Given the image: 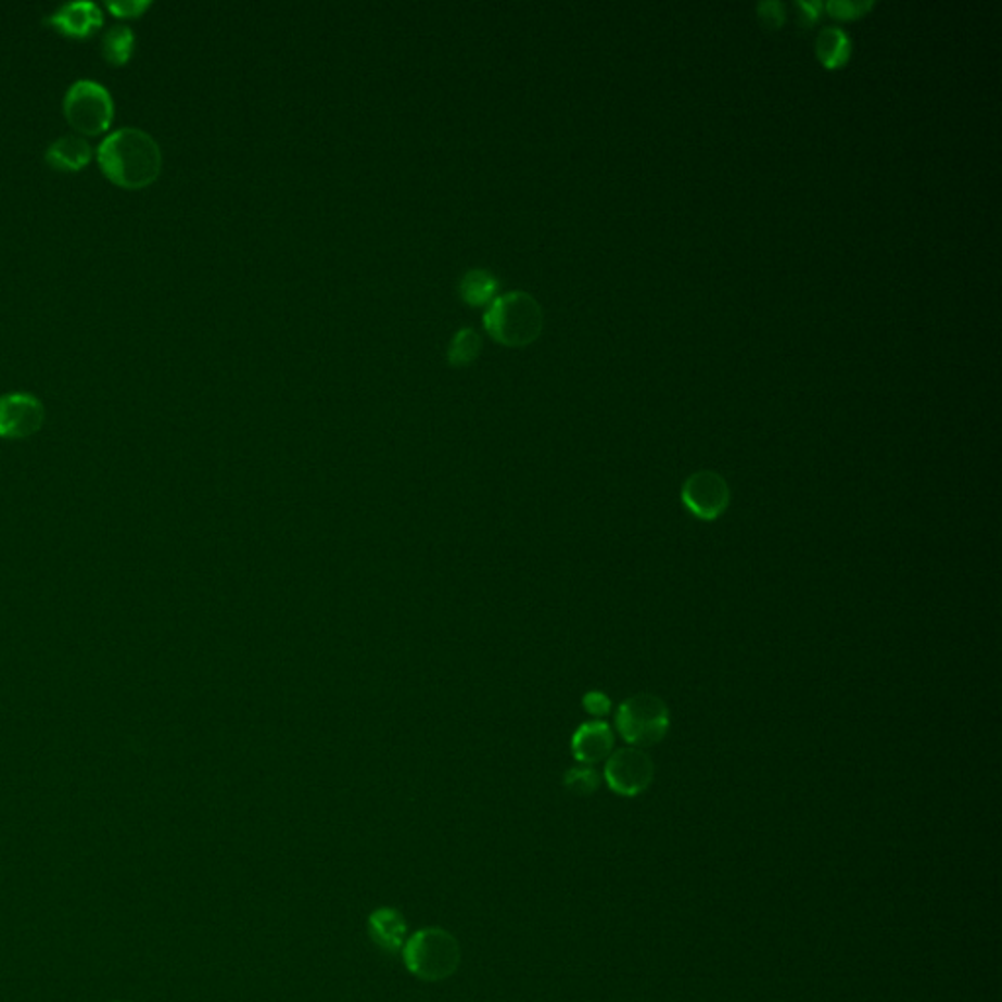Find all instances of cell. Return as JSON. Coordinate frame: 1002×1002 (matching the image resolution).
Here are the masks:
<instances>
[{
    "label": "cell",
    "instance_id": "1",
    "mask_svg": "<svg viewBox=\"0 0 1002 1002\" xmlns=\"http://www.w3.org/2000/svg\"><path fill=\"white\" fill-rule=\"evenodd\" d=\"M97 160L106 179L129 190L150 187L153 180H157L163 167L157 139L145 129L134 126L114 129L102 139Z\"/></svg>",
    "mask_w": 1002,
    "mask_h": 1002
},
{
    "label": "cell",
    "instance_id": "2",
    "mask_svg": "<svg viewBox=\"0 0 1002 1002\" xmlns=\"http://www.w3.org/2000/svg\"><path fill=\"white\" fill-rule=\"evenodd\" d=\"M545 326L543 308L523 290L497 296L484 314L490 338L504 347H527L541 338Z\"/></svg>",
    "mask_w": 1002,
    "mask_h": 1002
},
{
    "label": "cell",
    "instance_id": "3",
    "mask_svg": "<svg viewBox=\"0 0 1002 1002\" xmlns=\"http://www.w3.org/2000/svg\"><path fill=\"white\" fill-rule=\"evenodd\" d=\"M402 953L407 972L423 981L447 979L455 975L462 960L457 938L439 926L423 928L407 938Z\"/></svg>",
    "mask_w": 1002,
    "mask_h": 1002
},
{
    "label": "cell",
    "instance_id": "4",
    "mask_svg": "<svg viewBox=\"0 0 1002 1002\" xmlns=\"http://www.w3.org/2000/svg\"><path fill=\"white\" fill-rule=\"evenodd\" d=\"M616 726L629 745L636 748L658 745L670 728L668 705L658 695H635L619 707Z\"/></svg>",
    "mask_w": 1002,
    "mask_h": 1002
},
{
    "label": "cell",
    "instance_id": "5",
    "mask_svg": "<svg viewBox=\"0 0 1002 1002\" xmlns=\"http://www.w3.org/2000/svg\"><path fill=\"white\" fill-rule=\"evenodd\" d=\"M63 114L79 134L99 136L112 126L114 100L97 80H75L63 97Z\"/></svg>",
    "mask_w": 1002,
    "mask_h": 1002
},
{
    "label": "cell",
    "instance_id": "6",
    "mask_svg": "<svg viewBox=\"0 0 1002 1002\" xmlns=\"http://www.w3.org/2000/svg\"><path fill=\"white\" fill-rule=\"evenodd\" d=\"M655 779L652 758L643 748L626 746L607 758L606 782L617 795L645 794Z\"/></svg>",
    "mask_w": 1002,
    "mask_h": 1002
},
{
    "label": "cell",
    "instance_id": "7",
    "mask_svg": "<svg viewBox=\"0 0 1002 1002\" xmlns=\"http://www.w3.org/2000/svg\"><path fill=\"white\" fill-rule=\"evenodd\" d=\"M682 504L697 519L714 521L728 509L731 487L719 472L699 470L685 480L682 486Z\"/></svg>",
    "mask_w": 1002,
    "mask_h": 1002
},
{
    "label": "cell",
    "instance_id": "8",
    "mask_svg": "<svg viewBox=\"0 0 1002 1002\" xmlns=\"http://www.w3.org/2000/svg\"><path fill=\"white\" fill-rule=\"evenodd\" d=\"M46 421L40 397L26 392L0 396V437L26 439L36 435Z\"/></svg>",
    "mask_w": 1002,
    "mask_h": 1002
},
{
    "label": "cell",
    "instance_id": "9",
    "mask_svg": "<svg viewBox=\"0 0 1002 1002\" xmlns=\"http://www.w3.org/2000/svg\"><path fill=\"white\" fill-rule=\"evenodd\" d=\"M46 24H50L60 34L73 40H87L104 26V14L97 2L73 0L51 12L46 18Z\"/></svg>",
    "mask_w": 1002,
    "mask_h": 1002
},
{
    "label": "cell",
    "instance_id": "10",
    "mask_svg": "<svg viewBox=\"0 0 1002 1002\" xmlns=\"http://www.w3.org/2000/svg\"><path fill=\"white\" fill-rule=\"evenodd\" d=\"M616 746V735L606 721L584 723L572 736V754L580 764L594 765L607 760Z\"/></svg>",
    "mask_w": 1002,
    "mask_h": 1002
},
{
    "label": "cell",
    "instance_id": "11",
    "mask_svg": "<svg viewBox=\"0 0 1002 1002\" xmlns=\"http://www.w3.org/2000/svg\"><path fill=\"white\" fill-rule=\"evenodd\" d=\"M368 934L382 950L390 953L402 952L407 942L406 918L392 906L377 909L368 916Z\"/></svg>",
    "mask_w": 1002,
    "mask_h": 1002
},
{
    "label": "cell",
    "instance_id": "12",
    "mask_svg": "<svg viewBox=\"0 0 1002 1002\" xmlns=\"http://www.w3.org/2000/svg\"><path fill=\"white\" fill-rule=\"evenodd\" d=\"M92 160V145L80 136H61V138L51 141L50 148L46 150V161L48 165L58 170H67L75 173L89 165Z\"/></svg>",
    "mask_w": 1002,
    "mask_h": 1002
},
{
    "label": "cell",
    "instance_id": "13",
    "mask_svg": "<svg viewBox=\"0 0 1002 1002\" xmlns=\"http://www.w3.org/2000/svg\"><path fill=\"white\" fill-rule=\"evenodd\" d=\"M497 289H499L497 278L492 272L484 270V268L468 270L467 275L460 278V282H458L460 300L467 302L468 306H472V308L492 304L497 299Z\"/></svg>",
    "mask_w": 1002,
    "mask_h": 1002
},
{
    "label": "cell",
    "instance_id": "14",
    "mask_svg": "<svg viewBox=\"0 0 1002 1002\" xmlns=\"http://www.w3.org/2000/svg\"><path fill=\"white\" fill-rule=\"evenodd\" d=\"M102 55L112 65H126L136 50V34L126 24H114L102 36Z\"/></svg>",
    "mask_w": 1002,
    "mask_h": 1002
},
{
    "label": "cell",
    "instance_id": "15",
    "mask_svg": "<svg viewBox=\"0 0 1002 1002\" xmlns=\"http://www.w3.org/2000/svg\"><path fill=\"white\" fill-rule=\"evenodd\" d=\"M480 353H482V338L477 329H458L457 335L448 343L447 363L451 367H468L480 357Z\"/></svg>",
    "mask_w": 1002,
    "mask_h": 1002
},
{
    "label": "cell",
    "instance_id": "16",
    "mask_svg": "<svg viewBox=\"0 0 1002 1002\" xmlns=\"http://www.w3.org/2000/svg\"><path fill=\"white\" fill-rule=\"evenodd\" d=\"M819 58L823 60L826 67H838L848 61L850 53V41L844 36L842 30H824L819 36Z\"/></svg>",
    "mask_w": 1002,
    "mask_h": 1002
},
{
    "label": "cell",
    "instance_id": "17",
    "mask_svg": "<svg viewBox=\"0 0 1002 1002\" xmlns=\"http://www.w3.org/2000/svg\"><path fill=\"white\" fill-rule=\"evenodd\" d=\"M566 787L578 795H589L599 787V774L592 765H582L574 768L566 774Z\"/></svg>",
    "mask_w": 1002,
    "mask_h": 1002
},
{
    "label": "cell",
    "instance_id": "18",
    "mask_svg": "<svg viewBox=\"0 0 1002 1002\" xmlns=\"http://www.w3.org/2000/svg\"><path fill=\"white\" fill-rule=\"evenodd\" d=\"M151 0H109V9L116 18H139L150 9Z\"/></svg>",
    "mask_w": 1002,
    "mask_h": 1002
},
{
    "label": "cell",
    "instance_id": "19",
    "mask_svg": "<svg viewBox=\"0 0 1002 1002\" xmlns=\"http://www.w3.org/2000/svg\"><path fill=\"white\" fill-rule=\"evenodd\" d=\"M584 707L587 709V713L596 714V716H606L609 711H611V701L606 694L601 692H589V694L584 697Z\"/></svg>",
    "mask_w": 1002,
    "mask_h": 1002
},
{
    "label": "cell",
    "instance_id": "20",
    "mask_svg": "<svg viewBox=\"0 0 1002 1002\" xmlns=\"http://www.w3.org/2000/svg\"><path fill=\"white\" fill-rule=\"evenodd\" d=\"M112 1002H128V1001H112Z\"/></svg>",
    "mask_w": 1002,
    "mask_h": 1002
}]
</instances>
